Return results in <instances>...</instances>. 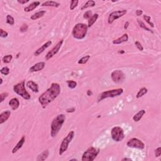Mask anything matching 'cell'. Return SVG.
Masks as SVG:
<instances>
[{
	"label": "cell",
	"mask_w": 161,
	"mask_h": 161,
	"mask_svg": "<svg viewBox=\"0 0 161 161\" xmlns=\"http://www.w3.org/2000/svg\"><path fill=\"white\" fill-rule=\"evenodd\" d=\"M42 6H50V7H55V8H58L60 6V3L56 1H47L44 2V3L42 4Z\"/></svg>",
	"instance_id": "7402d4cb"
},
{
	"label": "cell",
	"mask_w": 161,
	"mask_h": 161,
	"mask_svg": "<svg viewBox=\"0 0 161 161\" xmlns=\"http://www.w3.org/2000/svg\"><path fill=\"white\" fill-rule=\"evenodd\" d=\"M137 22H138V25H139V26H140L142 28H143V29H144L145 30H147V31H148V32H151L153 33V31H152L150 28H149L148 27H147V26L144 24V23L142 22V21H141L140 20H139V19H138V20H137Z\"/></svg>",
	"instance_id": "83f0119b"
},
{
	"label": "cell",
	"mask_w": 161,
	"mask_h": 161,
	"mask_svg": "<svg viewBox=\"0 0 161 161\" xmlns=\"http://www.w3.org/2000/svg\"><path fill=\"white\" fill-rule=\"evenodd\" d=\"M74 135H75V133H74V131H71L68 134L66 137L64 138V140H62V143H61L60 148H59V155L60 156H62L64 153L68 150L69 145L70 143L71 142L72 140V139L74 138Z\"/></svg>",
	"instance_id": "52a82bcc"
},
{
	"label": "cell",
	"mask_w": 161,
	"mask_h": 161,
	"mask_svg": "<svg viewBox=\"0 0 161 161\" xmlns=\"http://www.w3.org/2000/svg\"><path fill=\"white\" fill-rule=\"evenodd\" d=\"M25 142V136H23L20 140H19L18 142L17 143V144L15 145V147L13 149L12 153H16L18 150H20V149L22 147V146L23 145V144H24Z\"/></svg>",
	"instance_id": "d6986e66"
},
{
	"label": "cell",
	"mask_w": 161,
	"mask_h": 161,
	"mask_svg": "<svg viewBox=\"0 0 161 161\" xmlns=\"http://www.w3.org/2000/svg\"><path fill=\"white\" fill-rule=\"evenodd\" d=\"M0 72H1V74H3V75L7 76L10 74V69H9L8 67H4V68H3L0 70Z\"/></svg>",
	"instance_id": "836d02e7"
},
{
	"label": "cell",
	"mask_w": 161,
	"mask_h": 161,
	"mask_svg": "<svg viewBox=\"0 0 161 161\" xmlns=\"http://www.w3.org/2000/svg\"><path fill=\"white\" fill-rule=\"evenodd\" d=\"M144 19L146 21V22H147L148 24H149L150 25V26H152V27H154V24L152 23V22H150V19H151V17H150V16H148V15H144Z\"/></svg>",
	"instance_id": "d6a6232c"
},
{
	"label": "cell",
	"mask_w": 161,
	"mask_h": 161,
	"mask_svg": "<svg viewBox=\"0 0 161 161\" xmlns=\"http://www.w3.org/2000/svg\"><path fill=\"white\" fill-rule=\"evenodd\" d=\"M8 32L4 31V30L0 29V37H2V38H6V37H8Z\"/></svg>",
	"instance_id": "74e56055"
},
{
	"label": "cell",
	"mask_w": 161,
	"mask_h": 161,
	"mask_svg": "<svg viewBox=\"0 0 161 161\" xmlns=\"http://www.w3.org/2000/svg\"><path fill=\"white\" fill-rule=\"evenodd\" d=\"M92 95H93V93H92L91 91L88 90V91H87V95H88V96H92Z\"/></svg>",
	"instance_id": "bcb514c9"
},
{
	"label": "cell",
	"mask_w": 161,
	"mask_h": 161,
	"mask_svg": "<svg viewBox=\"0 0 161 161\" xmlns=\"http://www.w3.org/2000/svg\"><path fill=\"white\" fill-rule=\"evenodd\" d=\"M17 1L19 3L24 4H26V3L29 2V0H26V1H25V0H23H23H18Z\"/></svg>",
	"instance_id": "7bdbcfd3"
},
{
	"label": "cell",
	"mask_w": 161,
	"mask_h": 161,
	"mask_svg": "<svg viewBox=\"0 0 161 161\" xmlns=\"http://www.w3.org/2000/svg\"><path fill=\"white\" fill-rule=\"evenodd\" d=\"M122 160L123 161H125V160H129V161H132V159H130V158H123V159H122Z\"/></svg>",
	"instance_id": "7dc6e473"
},
{
	"label": "cell",
	"mask_w": 161,
	"mask_h": 161,
	"mask_svg": "<svg viewBox=\"0 0 161 161\" xmlns=\"http://www.w3.org/2000/svg\"><path fill=\"white\" fill-rule=\"evenodd\" d=\"M135 45H136V47L138 49V50H140V51H143V50H144V47H143V46L142 45V44L139 42L138 41L135 42Z\"/></svg>",
	"instance_id": "ab89813d"
},
{
	"label": "cell",
	"mask_w": 161,
	"mask_h": 161,
	"mask_svg": "<svg viewBox=\"0 0 161 161\" xmlns=\"http://www.w3.org/2000/svg\"><path fill=\"white\" fill-rule=\"evenodd\" d=\"M13 90L16 94L20 95L26 100H29L30 99L31 96L29 93H28L27 91L25 89V81H22L20 83H18L17 84L13 86Z\"/></svg>",
	"instance_id": "277c9868"
},
{
	"label": "cell",
	"mask_w": 161,
	"mask_h": 161,
	"mask_svg": "<svg viewBox=\"0 0 161 161\" xmlns=\"http://www.w3.org/2000/svg\"><path fill=\"white\" fill-rule=\"evenodd\" d=\"M100 150L95 147H89L84 152L82 156V161H93L99 154Z\"/></svg>",
	"instance_id": "5b68a950"
},
{
	"label": "cell",
	"mask_w": 161,
	"mask_h": 161,
	"mask_svg": "<svg viewBox=\"0 0 161 161\" xmlns=\"http://www.w3.org/2000/svg\"><path fill=\"white\" fill-rule=\"evenodd\" d=\"M13 59V56L11 54H9V55H6V56H4L3 57V62H4V63L5 64H8L10 63V62H11V60H12Z\"/></svg>",
	"instance_id": "f546056e"
},
{
	"label": "cell",
	"mask_w": 161,
	"mask_h": 161,
	"mask_svg": "<svg viewBox=\"0 0 161 161\" xmlns=\"http://www.w3.org/2000/svg\"><path fill=\"white\" fill-rule=\"evenodd\" d=\"M89 59H90V56L87 55V56L83 57L79 59L78 61V64H85L86 63H87V62L89 61Z\"/></svg>",
	"instance_id": "f1b7e54d"
},
{
	"label": "cell",
	"mask_w": 161,
	"mask_h": 161,
	"mask_svg": "<svg viewBox=\"0 0 161 161\" xmlns=\"http://www.w3.org/2000/svg\"><path fill=\"white\" fill-rule=\"evenodd\" d=\"M126 145L132 148L143 149L145 148V144L142 141L137 138H132L126 143Z\"/></svg>",
	"instance_id": "30bf717a"
},
{
	"label": "cell",
	"mask_w": 161,
	"mask_h": 161,
	"mask_svg": "<svg viewBox=\"0 0 161 161\" xmlns=\"http://www.w3.org/2000/svg\"><path fill=\"white\" fill-rule=\"evenodd\" d=\"M67 84L68 87L71 89H74L77 86V83L73 80L67 81Z\"/></svg>",
	"instance_id": "4dcf8cb0"
},
{
	"label": "cell",
	"mask_w": 161,
	"mask_h": 161,
	"mask_svg": "<svg viewBox=\"0 0 161 161\" xmlns=\"http://www.w3.org/2000/svg\"><path fill=\"white\" fill-rule=\"evenodd\" d=\"M65 118V115L61 114L53 118L52 122L50 127H51V131H50V135L52 137H55L59 133V131L61 130L62 125L64 123Z\"/></svg>",
	"instance_id": "7a4b0ae2"
},
{
	"label": "cell",
	"mask_w": 161,
	"mask_h": 161,
	"mask_svg": "<svg viewBox=\"0 0 161 161\" xmlns=\"http://www.w3.org/2000/svg\"><path fill=\"white\" fill-rule=\"evenodd\" d=\"M8 96V93H3L0 94V103H2L5 98H6Z\"/></svg>",
	"instance_id": "8d00e7d4"
},
{
	"label": "cell",
	"mask_w": 161,
	"mask_h": 161,
	"mask_svg": "<svg viewBox=\"0 0 161 161\" xmlns=\"http://www.w3.org/2000/svg\"><path fill=\"white\" fill-rule=\"evenodd\" d=\"M111 138L114 141L119 142L122 141L125 137L124 131L122 128L120 126H115L113 127L111 132Z\"/></svg>",
	"instance_id": "ba28073f"
},
{
	"label": "cell",
	"mask_w": 161,
	"mask_h": 161,
	"mask_svg": "<svg viewBox=\"0 0 161 161\" xmlns=\"http://www.w3.org/2000/svg\"><path fill=\"white\" fill-rule=\"evenodd\" d=\"M0 81H1V82H0V84H2V83H3V79L2 78H1L0 79Z\"/></svg>",
	"instance_id": "681fc988"
},
{
	"label": "cell",
	"mask_w": 161,
	"mask_h": 161,
	"mask_svg": "<svg viewBox=\"0 0 161 161\" xmlns=\"http://www.w3.org/2000/svg\"><path fill=\"white\" fill-rule=\"evenodd\" d=\"M128 40H129V35H128L127 33H124L122 37H120V38L113 40V44L116 45L121 44H122V43L125 42H127Z\"/></svg>",
	"instance_id": "ac0fdd59"
},
{
	"label": "cell",
	"mask_w": 161,
	"mask_h": 161,
	"mask_svg": "<svg viewBox=\"0 0 161 161\" xmlns=\"http://www.w3.org/2000/svg\"><path fill=\"white\" fill-rule=\"evenodd\" d=\"M78 3L79 1H77V0H73V1H71V5H70V10H73L74 8H76V7L78 4Z\"/></svg>",
	"instance_id": "e575fe53"
},
{
	"label": "cell",
	"mask_w": 161,
	"mask_h": 161,
	"mask_svg": "<svg viewBox=\"0 0 161 161\" xmlns=\"http://www.w3.org/2000/svg\"><path fill=\"white\" fill-rule=\"evenodd\" d=\"M111 79L114 83H119L123 82L125 78V74L121 70H115L111 74Z\"/></svg>",
	"instance_id": "8fae6325"
},
{
	"label": "cell",
	"mask_w": 161,
	"mask_h": 161,
	"mask_svg": "<svg viewBox=\"0 0 161 161\" xmlns=\"http://www.w3.org/2000/svg\"><path fill=\"white\" fill-rule=\"evenodd\" d=\"M49 155V152L48 150H45L44 152H42L38 156V157L37 158V161H43L46 160L48 157Z\"/></svg>",
	"instance_id": "603a6c76"
},
{
	"label": "cell",
	"mask_w": 161,
	"mask_h": 161,
	"mask_svg": "<svg viewBox=\"0 0 161 161\" xmlns=\"http://www.w3.org/2000/svg\"><path fill=\"white\" fill-rule=\"evenodd\" d=\"M71 160H77L76 159H71Z\"/></svg>",
	"instance_id": "f907efd6"
},
{
	"label": "cell",
	"mask_w": 161,
	"mask_h": 161,
	"mask_svg": "<svg viewBox=\"0 0 161 161\" xmlns=\"http://www.w3.org/2000/svg\"><path fill=\"white\" fill-rule=\"evenodd\" d=\"M98 16H99V15L97 14V13L93 15V16H92L88 20V27H91V26H93V25L96 22L97 19L98 18Z\"/></svg>",
	"instance_id": "d4e9b609"
},
{
	"label": "cell",
	"mask_w": 161,
	"mask_h": 161,
	"mask_svg": "<svg viewBox=\"0 0 161 161\" xmlns=\"http://www.w3.org/2000/svg\"><path fill=\"white\" fill-rule=\"evenodd\" d=\"M45 66V63L44 62H38V63L35 64L30 68L29 71L30 72H38V71H42Z\"/></svg>",
	"instance_id": "4fadbf2b"
},
{
	"label": "cell",
	"mask_w": 161,
	"mask_h": 161,
	"mask_svg": "<svg viewBox=\"0 0 161 161\" xmlns=\"http://www.w3.org/2000/svg\"><path fill=\"white\" fill-rule=\"evenodd\" d=\"M9 106L11 107L13 110H16L19 108L20 106V101L16 98H13L9 101Z\"/></svg>",
	"instance_id": "2e32d148"
},
{
	"label": "cell",
	"mask_w": 161,
	"mask_h": 161,
	"mask_svg": "<svg viewBox=\"0 0 161 161\" xmlns=\"http://www.w3.org/2000/svg\"><path fill=\"white\" fill-rule=\"evenodd\" d=\"M40 3L39 1H35V2H33L30 4L28 6L25 7L24 8V11L26 12H30V11H32L33 10H35V8H37L38 6L40 5Z\"/></svg>",
	"instance_id": "ffe728a7"
},
{
	"label": "cell",
	"mask_w": 161,
	"mask_h": 161,
	"mask_svg": "<svg viewBox=\"0 0 161 161\" xmlns=\"http://www.w3.org/2000/svg\"><path fill=\"white\" fill-rule=\"evenodd\" d=\"M143 14V11L140 10H137L136 11V15L137 16H140Z\"/></svg>",
	"instance_id": "ee69618b"
},
{
	"label": "cell",
	"mask_w": 161,
	"mask_h": 161,
	"mask_svg": "<svg viewBox=\"0 0 161 161\" xmlns=\"http://www.w3.org/2000/svg\"><path fill=\"white\" fill-rule=\"evenodd\" d=\"M93 16V13L91 10H89V11H86L84 13V15H83V17H84V19H89L91 16Z\"/></svg>",
	"instance_id": "d590c367"
},
{
	"label": "cell",
	"mask_w": 161,
	"mask_h": 161,
	"mask_svg": "<svg viewBox=\"0 0 161 161\" xmlns=\"http://www.w3.org/2000/svg\"><path fill=\"white\" fill-rule=\"evenodd\" d=\"M76 111V109L74 108H68L67 109L66 112L67 113H73Z\"/></svg>",
	"instance_id": "b9f144b4"
},
{
	"label": "cell",
	"mask_w": 161,
	"mask_h": 161,
	"mask_svg": "<svg viewBox=\"0 0 161 161\" xmlns=\"http://www.w3.org/2000/svg\"><path fill=\"white\" fill-rule=\"evenodd\" d=\"M28 28V26L27 25L23 24L20 28V31L21 32H26V31H27Z\"/></svg>",
	"instance_id": "60d3db41"
},
{
	"label": "cell",
	"mask_w": 161,
	"mask_h": 161,
	"mask_svg": "<svg viewBox=\"0 0 161 161\" xmlns=\"http://www.w3.org/2000/svg\"><path fill=\"white\" fill-rule=\"evenodd\" d=\"M51 44H52L51 41H48V42H47L46 43H45V44L43 45L42 47H40L39 49H37L36 51L34 52V55H35V56H38L39 55L41 54L42 53L44 52V50H45L46 49L48 48L49 46L51 45Z\"/></svg>",
	"instance_id": "5bb4252c"
},
{
	"label": "cell",
	"mask_w": 161,
	"mask_h": 161,
	"mask_svg": "<svg viewBox=\"0 0 161 161\" xmlns=\"http://www.w3.org/2000/svg\"><path fill=\"white\" fill-rule=\"evenodd\" d=\"M64 42V40L62 39L52 49V50H50L48 53H47V55L45 56V60L48 61L49 59H51L52 57H53L55 55L57 54L58 53V52L59 51V50L61 49V46L62 45Z\"/></svg>",
	"instance_id": "7c38bea8"
},
{
	"label": "cell",
	"mask_w": 161,
	"mask_h": 161,
	"mask_svg": "<svg viewBox=\"0 0 161 161\" xmlns=\"http://www.w3.org/2000/svg\"><path fill=\"white\" fill-rule=\"evenodd\" d=\"M126 13H127V10H119V11H113V12L111 13L108 16V23L110 25H111L116 20H117V19L120 18L125 15L126 14Z\"/></svg>",
	"instance_id": "9c48e42d"
},
{
	"label": "cell",
	"mask_w": 161,
	"mask_h": 161,
	"mask_svg": "<svg viewBox=\"0 0 161 161\" xmlns=\"http://www.w3.org/2000/svg\"><path fill=\"white\" fill-rule=\"evenodd\" d=\"M95 5H96V2H95V1H93V0H89V1H87V2L86 3V4H84V5L83 6V7L81 8V10H83L88 8L94 7Z\"/></svg>",
	"instance_id": "484cf974"
},
{
	"label": "cell",
	"mask_w": 161,
	"mask_h": 161,
	"mask_svg": "<svg viewBox=\"0 0 161 161\" xmlns=\"http://www.w3.org/2000/svg\"><path fill=\"white\" fill-rule=\"evenodd\" d=\"M11 115V111L10 110H6L2 112L0 114V124H3L4 123Z\"/></svg>",
	"instance_id": "9a60e30c"
},
{
	"label": "cell",
	"mask_w": 161,
	"mask_h": 161,
	"mask_svg": "<svg viewBox=\"0 0 161 161\" xmlns=\"http://www.w3.org/2000/svg\"><path fill=\"white\" fill-rule=\"evenodd\" d=\"M147 92H148V89H147V88H141L140 89L139 91H138V93L137 94L136 98H137V99L140 98L141 97H142L144 95H145V94H147Z\"/></svg>",
	"instance_id": "4316f807"
},
{
	"label": "cell",
	"mask_w": 161,
	"mask_h": 161,
	"mask_svg": "<svg viewBox=\"0 0 161 161\" xmlns=\"http://www.w3.org/2000/svg\"><path fill=\"white\" fill-rule=\"evenodd\" d=\"M145 114V111L144 110H142L140 111H138V113H136L135 115L133 117V120L135 122H139L141 120L143 116Z\"/></svg>",
	"instance_id": "44dd1931"
},
{
	"label": "cell",
	"mask_w": 161,
	"mask_h": 161,
	"mask_svg": "<svg viewBox=\"0 0 161 161\" xmlns=\"http://www.w3.org/2000/svg\"><path fill=\"white\" fill-rule=\"evenodd\" d=\"M161 155V147H158L155 150V156L156 157H160Z\"/></svg>",
	"instance_id": "f35d334b"
},
{
	"label": "cell",
	"mask_w": 161,
	"mask_h": 161,
	"mask_svg": "<svg viewBox=\"0 0 161 161\" xmlns=\"http://www.w3.org/2000/svg\"><path fill=\"white\" fill-rule=\"evenodd\" d=\"M129 25H130L129 22H126V23H125V25H124V29H125V30H126V29H127L128 27H129Z\"/></svg>",
	"instance_id": "f6af8a7d"
},
{
	"label": "cell",
	"mask_w": 161,
	"mask_h": 161,
	"mask_svg": "<svg viewBox=\"0 0 161 161\" xmlns=\"http://www.w3.org/2000/svg\"><path fill=\"white\" fill-rule=\"evenodd\" d=\"M123 93V89L122 88H118L115 89H111V90L106 91L103 92L99 95L98 98V101L103 100L106 98H114V97L120 96Z\"/></svg>",
	"instance_id": "8992f818"
},
{
	"label": "cell",
	"mask_w": 161,
	"mask_h": 161,
	"mask_svg": "<svg viewBox=\"0 0 161 161\" xmlns=\"http://www.w3.org/2000/svg\"><path fill=\"white\" fill-rule=\"evenodd\" d=\"M88 26L84 23H77L72 29V35L76 39L81 40L86 37Z\"/></svg>",
	"instance_id": "3957f363"
},
{
	"label": "cell",
	"mask_w": 161,
	"mask_h": 161,
	"mask_svg": "<svg viewBox=\"0 0 161 161\" xmlns=\"http://www.w3.org/2000/svg\"><path fill=\"white\" fill-rule=\"evenodd\" d=\"M46 13V11L45 10H42V11H38V12H37L35 13H34L33 15H32L31 16L30 18L31 20H36L37 19L40 18L42 17V16H44V15Z\"/></svg>",
	"instance_id": "cb8c5ba5"
},
{
	"label": "cell",
	"mask_w": 161,
	"mask_h": 161,
	"mask_svg": "<svg viewBox=\"0 0 161 161\" xmlns=\"http://www.w3.org/2000/svg\"><path fill=\"white\" fill-rule=\"evenodd\" d=\"M6 23L10 25H14L15 24V19L11 16L8 15L6 16Z\"/></svg>",
	"instance_id": "1f68e13d"
},
{
	"label": "cell",
	"mask_w": 161,
	"mask_h": 161,
	"mask_svg": "<svg viewBox=\"0 0 161 161\" xmlns=\"http://www.w3.org/2000/svg\"><path fill=\"white\" fill-rule=\"evenodd\" d=\"M61 86L58 83H53L47 91L42 94L38 98V101L43 108H45L47 106L52 102L61 93Z\"/></svg>",
	"instance_id": "6da1fadb"
},
{
	"label": "cell",
	"mask_w": 161,
	"mask_h": 161,
	"mask_svg": "<svg viewBox=\"0 0 161 161\" xmlns=\"http://www.w3.org/2000/svg\"><path fill=\"white\" fill-rule=\"evenodd\" d=\"M118 53H125V51H124V50H121V51H118Z\"/></svg>",
	"instance_id": "c3c4849f"
},
{
	"label": "cell",
	"mask_w": 161,
	"mask_h": 161,
	"mask_svg": "<svg viewBox=\"0 0 161 161\" xmlns=\"http://www.w3.org/2000/svg\"><path fill=\"white\" fill-rule=\"evenodd\" d=\"M26 86L29 89H30L34 93H38V86L37 83L33 81H29L26 83Z\"/></svg>",
	"instance_id": "e0dca14e"
}]
</instances>
